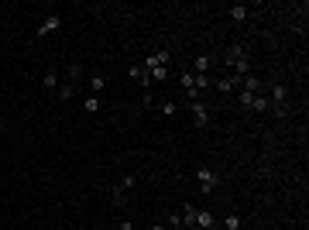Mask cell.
I'll return each mask as SVG.
<instances>
[{
    "instance_id": "cell-11",
    "label": "cell",
    "mask_w": 309,
    "mask_h": 230,
    "mask_svg": "<svg viewBox=\"0 0 309 230\" xmlns=\"http://www.w3.org/2000/svg\"><path fill=\"white\" fill-rule=\"evenodd\" d=\"M216 220H213V213L210 210H196V223H193V230H206V227H213Z\"/></svg>"
},
{
    "instance_id": "cell-17",
    "label": "cell",
    "mask_w": 309,
    "mask_h": 230,
    "mask_svg": "<svg viewBox=\"0 0 309 230\" xmlns=\"http://www.w3.org/2000/svg\"><path fill=\"white\" fill-rule=\"evenodd\" d=\"M83 110H86V114H97L100 110V96H86V100H83Z\"/></svg>"
},
{
    "instance_id": "cell-3",
    "label": "cell",
    "mask_w": 309,
    "mask_h": 230,
    "mask_svg": "<svg viewBox=\"0 0 309 230\" xmlns=\"http://www.w3.org/2000/svg\"><path fill=\"white\" fill-rule=\"evenodd\" d=\"M189 114H193L196 127H210V107L203 100H189Z\"/></svg>"
},
{
    "instance_id": "cell-9",
    "label": "cell",
    "mask_w": 309,
    "mask_h": 230,
    "mask_svg": "<svg viewBox=\"0 0 309 230\" xmlns=\"http://www.w3.org/2000/svg\"><path fill=\"white\" fill-rule=\"evenodd\" d=\"M179 220H182V230H193V223H196V206H193V203H182Z\"/></svg>"
},
{
    "instance_id": "cell-21",
    "label": "cell",
    "mask_w": 309,
    "mask_h": 230,
    "mask_svg": "<svg viewBox=\"0 0 309 230\" xmlns=\"http://www.w3.org/2000/svg\"><path fill=\"white\" fill-rule=\"evenodd\" d=\"M148 230H165V227H162V223H151V227H148Z\"/></svg>"
},
{
    "instance_id": "cell-4",
    "label": "cell",
    "mask_w": 309,
    "mask_h": 230,
    "mask_svg": "<svg viewBox=\"0 0 309 230\" xmlns=\"http://www.w3.org/2000/svg\"><path fill=\"white\" fill-rule=\"evenodd\" d=\"M58 28H62V18H58V14H48V18H45V21H41V24H38V31H35V38H48L52 31H58Z\"/></svg>"
},
{
    "instance_id": "cell-7",
    "label": "cell",
    "mask_w": 309,
    "mask_h": 230,
    "mask_svg": "<svg viewBox=\"0 0 309 230\" xmlns=\"http://www.w3.org/2000/svg\"><path fill=\"white\" fill-rule=\"evenodd\" d=\"M213 86L220 93H234V90H241V76H220V79H213Z\"/></svg>"
},
{
    "instance_id": "cell-1",
    "label": "cell",
    "mask_w": 309,
    "mask_h": 230,
    "mask_svg": "<svg viewBox=\"0 0 309 230\" xmlns=\"http://www.w3.org/2000/svg\"><path fill=\"white\" fill-rule=\"evenodd\" d=\"M196 182H199V189H203V196H213L216 192V186H220V175L213 172V169H196Z\"/></svg>"
},
{
    "instance_id": "cell-22",
    "label": "cell",
    "mask_w": 309,
    "mask_h": 230,
    "mask_svg": "<svg viewBox=\"0 0 309 230\" xmlns=\"http://www.w3.org/2000/svg\"><path fill=\"white\" fill-rule=\"evenodd\" d=\"M206 230H220V227H216V223H213V227H206Z\"/></svg>"
},
{
    "instance_id": "cell-2",
    "label": "cell",
    "mask_w": 309,
    "mask_h": 230,
    "mask_svg": "<svg viewBox=\"0 0 309 230\" xmlns=\"http://www.w3.org/2000/svg\"><path fill=\"white\" fill-rule=\"evenodd\" d=\"M131 186H134V175H120L114 186H110V203H114V206H124V196H127Z\"/></svg>"
},
{
    "instance_id": "cell-18",
    "label": "cell",
    "mask_w": 309,
    "mask_h": 230,
    "mask_svg": "<svg viewBox=\"0 0 309 230\" xmlns=\"http://www.w3.org/2000/svg\"><path fill=\"white\" fill-rule=\"evenodd\" d=\"M193 83H196V90H206V86H213L210 76H196V72H193Z\"/></svg>"
},
{
    "instance_id": "cell-12",
    "label": "cell",
    "mask_w": 309,
    "mask_h": 230,
    "mask_svg": "<svg viewBox=\"0 0 309 230\" xmlns=\"http://www.w3.org/2000/svg\"><path fill=\"white\" fill-rule=\"evenodd\" d=\"M248 110H254V114H268V96H265V93H254L251 103H248Z\"/></svg>"
},
{
    "instance_id": "cell-5",
    "label": "cell",
    "mask_w": 309,
    "mask_h": 230,
    "mask_svg": "<svg viewBox=\"0 0 309 230\" xmlns=\"http://www.w3.org/2000/svg\"><path fill=\"white\" fill-rule=\"evenodd\" d=\"M213 62H216V55H213V52H206V55H196V58H193V72H196V76H210Z\"/></svg>"
},
{
    "instance_id": "cell-6",
    "label": "cell",
    "mask_w": 309,
    "mask_h": 230,
    "mask_svg": "<svg viewBox=\"0 0 309 230\" xmlns=\"http://www.w3.org/2000/svg\"><path fill=\"white\" fill-rule=\"evenodd\" d=\"M127 76L134 79V83H141L144 90H151V86H154V83H151V72H148L144 65H131V69H127Z\"/></svg>"
},
{
    "instance_id": "cell-15",
    "label": "cell",
    "mask_w": 309,
    "mask_h": 230,
    "mask_svg": "<svg viewBox=\"0 0 309 230\" xmlns=\"http://www.w3.org/2000/svg\"><path fill=\"white\" fill-rule=\"evenodd\" d=\"M158 110H162V117H175V114H179V103H175V100H162Z\"/></svg>"
},
{
    "instance_id": "cell-8",
    "label": "cell",
    "mask_w": 309,
    "mask_h": 230,
    "mask_svg": "<svg viewBox=\"0 0 309 230\" xmlns=\"http://www.w3.org/2000/svg\"><path fill=\"white\" fill-rule=\"evenodd\" d=\"M227 18H230V21H237V24H244V21L251 18V11H248L244 4H230V7H227Z\"/></svg>"
},
{
    "instance_id": "cell-10",
    "label": "cell",
    "mask_w": 309,
    "mask_h": 230,
    "mask_svg": "<svg viewBox=\"0 0 309 230\" xmlns=\"http://www.w3.org/2000/svg\"><path fill=\"white\" fill-rule=\"evenodd\" d=\"M261 76H244L241 79V93H261Z\"/></svg>"
},
{
    "instance_id": "cell-23",
    "label": "cell",
    "mask_w": 309,
    "mask_h": 230,
    "mask_svg": "<svg viewBox=\"0 0 309 230\" xmlns=\"http://www.w3.org/2000/svg\"><path fill=\"white\" fill-rule=\"evenodd\" d=\"M0 131H4V120H0Z\"/></svg>"
},
{
    "instance_id": "cell-14",
    "label": "cell",
    "mask_w": 309,
    "mask_h": 230,
    "mask_svg": "<svg viewBox=\"0 0 309 230\" xmlns=\"http://www.w3.org/2000/svg\"><path fill=\"white\" fill-rule=\"evenodd\" d=\"M41 83H45V90H58V86H62V76H58V69H48Z\"/></svg>"
},
{
    "instance_id": "cell-19",
    "label": "cell",
    "mask_w": 309,
    "mask_h": 230,
    "mask_svg": "<svg viewBox=\"0 0 309 230\" xmlns=\"http://www.w3.org/2000/svg\"><path fill=\"white\" fill-rule=\"evenodd\" d=\"M223 227H227V230H237V227H241V216H237V213H230V216L223 220Z\"/></svg>"
},
{
    "instance_id": "cell-13",
    "label": "cell",
    "mask_w": 309,
    "mask_h": 230,
    "mask_svg": "<svg viewBox=\"0 0 309 230\" xmlns=\"http://www.w3.org/2000/svg\"><path fill=\"white\" fill-rule=\"evenodd\" d=\"M103 86H107V76H103V72H93V76H90V96L103 93Z\"/></svg>"
},
{
    "instance_id": "cell-16",
    "label": "cell",
    "mask_w": 309,
    "mask_h": 230,
    "mask_svg": "<svg viewBox=\"0 0 309 230\" xmlns=\"http://www.w3.org/2000/svg\"><path fill=\"white\" fill-rule=\"evenodd\" d=\"M76 93H79L76 83H62V86H58V100H72Z\"/></svg>"
},
{
    "instance_id": "cell-20",
    "label": "cell",
    "mask_w": 309,
    "mask_h": 230,
    "mask_svg": "<svg viewBox=\"0 0 309 230\" xmlns=\"http://www.w3.org/2000/svg\"><path fill=\"white\" fill-rule=\"evenodd\" d=\"M117 230H134V227H131V220H120V223H117Z\"/></svg>"
}]
</instances>
